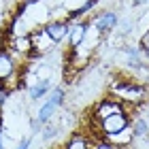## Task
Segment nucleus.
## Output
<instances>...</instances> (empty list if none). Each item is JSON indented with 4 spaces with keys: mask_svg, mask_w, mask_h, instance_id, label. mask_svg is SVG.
Here are the masks:
<instances>
[{
    "mask_svg": "<svg viewBox=\"0 0 149 149\" xmlns=\"http://www.w3.org/2000/svg\"><path fill=\"white\" fill-rule=\"evenodd\" d=\"M113 98H117L121 104L128 107H139L147 100V87L134 83L132 79H119L113 85Z\"/></svg>",
    "mask_w": 149,
    "mask_h": 149,
    "instance_id": "1",
    "label": "nucleus"
},
{
    "mask_svg": "<svg viewBox=\"0 0 149 149\" xmlns=\"http://www.w3.org/2000/svg\"><path fill=\"white\" fill-rule=\"evenodd\" d=\"M64 100H66V92H64V87H53L49 100H47V102L36 111V117H34V121H32V130H34V132H40L38 128H40V126H45V124H49L51 117L58 113V109L64 104Z\"/></svg>",
    "mask_w": 149,
    "mask_h": 149,
    "instance_id": "2",
    "label": "nucleus"
},
{
    "mask_svg": "<svg viewBox=\"0 0 149 149\" xmlns=\"http://www.w3.org/2000/svg\"><path fill=\"white\" fill-rule=\"evenodd\" d=\"M130 121H132L130 113H126V111L115 113V115H111V117L98 121V132H100V136L111 139V136H115V134H119L121 130L130 128Z\"/></svg>",
    "mask_w": 149,
    "mask_h": 149,
    "instance_id": "3",
    "label": "nucleus"
},
{
    "mask_svg": "<svg viewBox=\"0 0 149 149\" xmlns=\"http://www.w3.org/2000/svg\"><path fill=\"white\" fill-rule=\"evenodd\" d=\"M121 111H126V109H124V104H121L117 98H102L96 107H94L92 117H94V121L98 124V121L111 117V115H115V113H121Z\"/></svg>",
    "mask_w": 149,
    "mask_h": 149,
    "instance_id": "4",
    "label": "nucleus"
},
{
    "mask_svg": "<svg viewBox=\"0 0 149 149\" xmlns=\"http://www.w3.org/2000/svg\"><path fill=\"white\" fill-rule=\"evenodd\" d=\"M45 34H47V38L51 40L53 45H60L62 40L68 36V30H70V24L66 22V19H51L49 24L45 26Z\"/></svg>",
    "mask_w": 149,
    "mask_h": 149,
    "instance_id": "5",
    "label": "nucleus"
},
{
    "mask_svg": "<svg viewBox=\"0 0 149 149\" xmlns=\"http://www.w3.org/2000/svg\"><path fill=\"white\" fill-rule=\"evenodd\" d=\"M17 72L15 56L6 49H0V85H6Z\"/></svg>",
    "mask_w": 149,
    "mask_h": 149,
    "instance_id": "6",
    "label": "nucleus"
},
{
    "mask_svg": "<svg viewBox=\"0 0 149 149\" xmlns=\"http://www.w3.org/2000/svg\"><path fill=\"white\" fill-rule=\"evenodd\" d=\"M117 13L115 11H102L100 15H96L92 19V26L94 30L98 32V34H109L111 30H115V26H117Z\"/></svg>",
    "mask_w": 149,
    "mask_h": 149,
    "instance_id": "7",
    "label": "nucleus"
},
{
    "mask_svg": "<svg viewBox=\"0 0 149 149\" xmlns=\"http://www.w3.org/2000/svg\"><path fill=\"white\" fill-rule=\"evenodd\" d=\"M87 32H90V24L87 22H74L68 30V43H70V51H77L81 45L85 43L87 38Z\"/></svg>",
    "mask_w": 149,
    "mask_h": 149,
    "instance_id": "8",
    "label": "nucleus"
},
{
    "mask_svg": "<svg viewBox=\"0 0 149 149\" xmlns=\"http://www.w3.org/2000/svg\"><path fill=\"white\" fill-rule=\"evenodd\" d=\"M13 49H15L17 53H24V56H28V53L34 51V38H32V34H19L13 38Z\"/></svg>",
    "mask_w": 149,
    "mask_h": 149,
    "instance_id": "9",
    "label": "nucleus"
},
{
    "mask_svg": "<svg viewBox=\"0 0 149 149\" xmlns=\"http://www.w3.org/2000/svg\"><path fill=\"white\" fill-rule=\"evenodd\" d=\"M130 130L134 139H149V121L145 119V115H139L130 121Z\"/></svg>",
    "mask_w": 149,
    "mask_h": 149,
    "instance_id": "10",
    "label": "nucleus"
},
{
    "mask_svg": "<svg viewBox=\"0 0 149 149\" xmlns=\"http://www.w3.org/2000/svg\"><path fill=\"white\" fill-rule=\"evenodd\" d=\"M49 87H51V79H40V81H36V83L30 87V92H28L30 100H40L47 92H49Z\"/></svg>",
    "mask_w": 149,
    "mask_h": 149,
    "instance_id": "11",
    "label": "nucleus"
},
{
    "mask_svg": "<svg viewBox=\"0 0 149 149\" xmlns=\"http://www.w3.org/2000/svg\"><path fill=\"white\" fill-rule=\"evenodd\" d=\"M62 149H92V145H90V141H87L83 134H72V136L64 143Z\"/></svg>",
    "mask_w": 149,
    "mask_h": 149,
    "instance_id": "12",
    "label": "nucleus"
},
{
    "mask_svg": "<svg viewBox=\"0 0 149 149\" xmlns=\"http://www.w3.org/2000/svg\"><path fill=\"white\" fill-rule=\"evenodd\" d=\"M115 28H119V34H130L132 32V28H134V22L132 19H117V26H115Z\"/></svg>",
    "mask_w": 149,
    "mask_h": 149,
    "instance_id": "13",
    "label": "nucleus"
},
{
    "mask_svg": "<svg viewBox=\"0 0 149 149\" xmlns=\"http://www.w3.org/2000/svg\"><path fill=\"white\" fill-rule=\"evenodd\" d=\"M92 149H117L109 139H104V136H100V139H96L92 143Z\"/></svg>",
    "mask_w": 149,
    "mask_h": 149,
    "instance_id": "14",
    "label": "nucleus"
},
{
    "mask_svg": "<svg viewBox=\"0 0 149 149\" xmlns=\"http://www.w3.org/2000/svg\"><path fill=\"white\" fill-rule=\"evenodd\" d=\"M32 145V139H22V143L17 145V149H30Z\"/></svg>",
    "mask_w": 149,
    "mask_h": 149,
    "instance_id": "15",
    "label": "nucleus"
},
{
    "mask_svg": "<svg viewBox=\"0 0 149 149\" xmlns=\"http://www.w3.org/2000/svg\"><path fill=\"white\" fill-rule=\"evenodd\" d=\"M6 96H9V92H6L4 87H0V107L4 104V100H6Z\"/></svg>",
    "mask_w": 149,
    "mask_h": 149,
    "instance_id": "16",
    "label": "nucleus"
},
{
    "mask_svg": "<svg viewBox=\"0 0 149 149\" xmlns=\"http://www.w3.org/2000/svg\"><path fill=\"white\" fill-rule=\"evenodd\" d=\"M134 6H143V4H149V0H132Z\"/></svg>",
    "mask_w": 149,
    "mask_h": 149,
    "instance_id": "17",
    "label": "nucleus"
},
{
    "mask_svg": "<svg viewBox=\"0 0 149 149\" xmlns=\"http://www.w3.org/2000/svg\"><path fill=\"white\" fill-rule=\"evenodd\" d=\"M0 30H2V15H0Z\"/></svg>",
    "mask_w": 149,
    "mask_h": 149,
    "instance_id": "18",
    "label": "nucleus"
},
{
    "mask_svg": "<svg viewBox=\"0 0 149 149\" xmlns=\"http://www.w3.org/2000/svg\"><path fill=\"white\" fill-rule=\"evenodd\" d=\"M147 104H149V90H147Z\"/></svg>",
    "mask_w": 149,
    "mask_h": 149,
    "instance_id": "19",
    "label": "nucleus"
}]
</instances>
